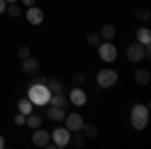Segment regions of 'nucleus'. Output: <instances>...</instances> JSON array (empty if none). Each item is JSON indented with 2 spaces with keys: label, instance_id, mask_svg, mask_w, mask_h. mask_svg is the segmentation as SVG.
I'll return each instance as SVG.
<instances>
[{
  "label": "nucleus",
  "instance_id": "obj_9",
  "mask_svg": "<svg viewBox=\"0 0 151 149\" xmlns=\"http://www.w3.org/2000/svg\"><path fill=\"white\" fill-rule=\"evenodd\" d=\"M83 117L79 113H70V115H67L65 117V125H67V129H69L70 133L73 131H81V127H83Z\"/></svg>",
  "mask_w": 151,
  "mask_h": 149
},
{
  "label": "nucleus",
  "instance_id": "obj_23",
  "mask_svg": "<svg viewBox=\"0 0 151 149\" xmlns=\"http://www.w3.org/2000/svg\"><path fill=\"white\" fill-rule=\"evenodd\" d=\"M6 12L10 14L12 18H16V16H20V6H16V2H12V4H6Z\"/></svg>",
  "mask_w": 151,
  "mask_h": 149
},
{
  "label": "nucleus",
  "instance_id": "obj_26",
  "mask_svg": "<svg viewBox=\"0 0 151 149\" xmlns=\"http://www.w3.org/2000/svg\"><path fill=\"white\" fill-rule=\"evenodd\" d=\"M28 57H30V48H28V46H20V48H18V58L24 60V58H28Z\"/></svg>",
  "mask_w": 151,
  "mask_h": 149
},
{
  "label": "nucleus",
  "instance_id": "obj_6",
  "mask_svg": "<svg viewBox=\"0 0 151 149\" xmlns=\"http://www.w3.org/2000/svg\"><path fill=\"white\" fill-rule=\"evenodd\" d=\"M69 137H70V131L67 127H57L52 133H50V139L57 147H67L69 145Z\"/></svg>",
  "mask_w": 151,
  "mask_h": 149
},
{
  "label": "nucleus",
  "instance_id": "obj_19",
  "mask_svg": "<svg viewBox=\"0 0 151 149\" xmlns=\"http://www.w3.org/2000/svg\"><path fill=\"white\" fill-rule=\"evenodd\" d=\"M81 129H83V133H85L87 139H97L99 137V129H97L95 125H85V123H83Z\"/></svg>",
  "mask_w": 151,
  "mask_h": 149
},
{
  "label": "nucleus",
  "instance_id": "obj_7",
  "mask_svg": "<svg viewBox=\"0 0 151 149\" xmlns=\"http://www.w3.org/2000/svg\"><path fill=\"white\" fill-rule=\"evenodd\" d=\"M69 103L75 105V107H83V105L87 103V93L83 91L81 87H73V91L69 93Z\"/></svg>",
  "mask_w": 151,
  "mask_h": 149
},
{
  "label": "nucleus",
  "instance_id": "obj_11",
  "mask_svg": "<svg viewBox=\"0 0 151 149\" xmlns=\"http://www.w3.org/2000/svg\"><path fill=\"white\" fill-rule=\"evenodd\" d=\"M22 71H24V75H38V73H40V63L32 57L24 58L22 60Z\"/></svg>",
  "mask_w": 151,
  "mask_h": 149
},
{
  "label": "nucleus",
  "instance_id": "obj_18",
  "mask_svg": "<svg viewBox=\"0 0 151 149\" xmlns=\"http://www.w3.org/2000/svg\"><path fill=\"white\" fill-rule=\"evenodd\" d=\"M26 125L30 127V129H38V127H42V117H38V115H26Z\"/></svg>",
  "mask_w": 151,
  "mask_h": 149
},
{
  "label": "nucleus",
  "instance_id": "obj_31",
  "mask_svg": "<svg viewBox=\"0 0 151 149\" xmlns=\"http://www.w3.org/2000/svg\"><path fill=\"white\" fill-rule=\"evenodd\" d=\"M12 2H18V0H6V4H12Z\"/></svg>",
  "mask_w": 151,
  "mask_h": 149
},
{
  "label": "nucleus",
  "instance_id": "obj_25",
  "mask_svg": "<svg viewBox=\"0 0 151 149\" xmlns=\"http://www.w3.org/2000/svg\"><path fill=\"white\" fill-rule=\"evenodd\" d=\"M85 79H87L85 73H77V75H73V85L75 87H83L85 85Z\"/></svg>",
  "mask_w": 151,
  "mask_h": 149
},
{
  "label": "nucleus",
  "instance_id": "obj_4",
  "mask_svg": "<svg viewBox=\"0 0 151 149\" xmlns=\"http://www.w3.org/2000/svg\"><path fill=\"white\" fill-rule=\"evenodd\" d=\"M119 79V75H117V71L113 69H103L97 73V85L101 87V89H109V87H113Z\"/></svg>",
  "mask_w": 151,
  "mask_h": 149
},
{
  "label": "nucleus",
  "instance_id": "obj_2",
  "mask_svg": "<svg viewBox=\"0 0 151 149\" xmlns=\"http://www.w3.org/2000/svg\"><path fill=\"white\" fill-rule=\"evenodd\" d=\"M147 123H149V105H141V103L135 105L131 109V125H133V129L141 131V129L147 127Z\"/></svg>",
  "mask_w": 151,
  "mask_h": 149
},
{
  "label": "nucleus",
  "instance_id": "obj_22",
  "mask_svg": "<svg viewBox=\"0 0 151 149\" xmlns=\"http://www.w3.org/2000/svg\"><path fill=\"white\" fill-rule=\"evenodd\" d=\"M135 18H137V20H141V22H149L151 12L147 10V8H139V10H135Z\"/></svg>",
  "mask_w": 151,
  "mask_h": 149
},
{
  "label": "nucleus",
  "instance_id": "obj_8",
  "mask_svg": "<svg viewBox=\"0 0 151 149\" xmlns=\"http://www.w3.org/2000/svg\"><path fill=\"white\" fill-rule=\"evenodd\" d=\"M26 20L32 24V26H38V24H42V20H45V12L40 10L38 6H30L28 10H26Z\"/></svg>",
  "mask_w": 151,
  "mask_h": 149
},
{
  "label": "nucleus",
  "instance_id": "obj_3",
  "mask_svg": "<svg viewBox=\"0 0 151 149\" xmlns=\"http://www.w3.org/2000/svg\"><path fill=\"white\" fill-rule=\"evenodd\" d=\"M151 57V50H149V45H141V42H133V45H129L127 48V58L131 63H139L143 58H149Z\"/></svg>",
  "mask_w": 151,
  "mask_h": 149
},
{
  "label": "nucleus",
  "instance_id": "obj_30",
  "mask_svg": "<svg viewBox=\"0 0 151 149\" xmlns=\"http://www.w3.org/2000/svg\"><path fill=\"white\" fill-rule=\"evenodd\" d=\"M4 145H6V143H4V137H2V135H0V149L4 147Z\"/></svg>",
  "mask_w": 151,
  "mask_h": 149
},
{
  "label": "nucleus",
  "instance_id": "obj_27",
  "mask_svg": "<svg viewBox=\"0 0 151 149\" xmlns=\"http://www.w3.org/2000/svg\"><path fill=\"white\" fill-rule=\"evenodd\" d=\"M14 123H16V125H24V123H26V115L16 113V117H14Z\"/></svg>",
  "mask_w": 151,
  "mask_h": 149
},
{
  "label": "nucleus",
  "instance_id": "obj_17",
  "mask_svg": "<svg viewBox=\"0 0 151 149\" xmlns=\"http://www.w3.org/2000/svg\"><path fill=\"white\" fill-rule=\"evenodd\" d=\"M48 105H57V107H67L69 105V99L65 97V93H60V95H50V99H48Z\"/></svg>",
  "mask_w": 151,
  "mask_h": 149
},
{
  "label": "nucleus",
  "instance_id": "obj_16",
  "mask_svg": "<svg viewBox=\"0 0 151 149\" xmlns=\"http://www.w3.org/2000/svg\"><path fill=\"white\" fill-rule=\"evenodd\" d=\"M133 79H135V83H139V85H147L149 79H151V75H149V71H147V69H139V71H135Z\"/></svg>",
  "mask_w": 151,
  "mask_h": 149
},
{
  "label": "nucleus",
  "instance_id": "obj_15",
  "mask_svg": "<svg viewBox=\"0 0 151 149\" xmlns=\"http://www.w3.org/2000/svg\"><path fill=\"white\" fill-rule=\"evenodd\" d=\"M47 87H48V91H50V95H60V93H65L63 83L57 81V79H47Z\"/></svg>",
  "mask_w": 151,
  "mask_h": 149
},
{
  "label": "nucleus",
  "instance_id": "obj_28",
  "mask_svg": "<svg viewBox=\"0 0 151 149\" xmlns=\"http://www.w3.org/2000/svg\"><path fill=\"white\" fill-rule=\"evenodd\" d=\"M6 12V0H0V14Z\"/></svg>",
  "mask_w": 151,
  "mask_h": 149
},
{
  "label": "nucleus",
  "instance_id": "obj_5",
  "mask_svg": "<svg viewBox=\"0 0 151 149\" xmlns=\"http://www.w3.org/2000/svg\"><path fill=\"white\" fill-rule=\"evenodd\" d=\"M97 50H99L101 60H105V63H113V60L117 58V48H115V45H113L111 40H103L101 45L97 46Z\"/></svg>",
  "mask_w": 151,
  "mask_h": 149
},
{
  "label": "nucleus",
  "instance_id": "obj_20",
  "mask_svg": "<svg viewBox=\"0 0 151 149\" xmlns=\"http://www.w3.org/2000/svg\"><path fill=\"white\" fill-rule=\"evenodd\" d=\"M75 135H70L69 137V145H73V147H83L85 145V135H79V131H73Z\"/></svg>",
  "mask_w": 151,
  "mask_h": 149
},
{
  "label": "nucleus",
  "instance_id": "obj_10",
  "mask_svg": "<svg viewBox=\"0 0 151 149\" xmlns=\"http://www.w3.org/2000/svg\"><path fill=\"white\" fill-rule=\"evenodd\" d=\"M35 133H32V143H35L36 147H45L48 141H50V133H48L47 129H32Z\"/></svg>",
  "mask_w": 151,
  "mask_h": 149
},
{
  "label": "nucleus",
  "instance_id": "obj_14",
  "mask_svg": "<svg viewBox=\"0 0 151 149\" xmlns=\"http://www.w3.org/2000/svg\"><path fill=\"white\" fill-rule=\"evenodd\" d=\"M137 42H141V45H145V46L151 42V30L147 28V26L137 28Z\"/></svg>",
  "mask_w": 151,
  "mask_h": 149
},
{
  "label": "nucleus",
  "instance_id": "obj_13",
  "mask_svg": "<svg viewBox=\"0 0 151 149\" xmlns=\"http://www.w3.org/2000/svg\"><path fill=\"white\" fill-rule=\"evenodd\" d=\"M99 36H101V40H113L115 38V26L113 24H103L101 30H99Z\"/></svg>",
  "mask_w": 151,
  "mask_h": 149
},
{
  "label": "nucleus",
  "instance_id": "obj_21",
  "mask_svg": "<svg viewBox=\"0 0 151 149\" xmlns=\"http://www.w3.org/2000/svg\"><path fill=\"white\" fill-rule=\"evenodd\" d=\"M32 107H35V105L30 103V99H22V101L18 103V113L30 115V113H32Z\"/></svg>",
  "mask_w": 151,
  "mask_h": 149
},
{
  "label": "nucleus",
  "instance_id": "obj_24",
  "mask_svg": "<svg viewBox=\"0 0 151 149\" xmlns=\"http://www.w3.org/2000/svg\"><path fill=\"white\" fill-rule=\"evenodd\" d=\"M87 42L91 46H99L103 40H101V36L97 35V32H89V35H87Z\"/></svg>",
  "mask_w": 151,
  "mask_h": 149
},
{
  "label": "nucleus",
  "instance_id": "obj_1",
  "mask_svg": "<svg viewBox=\"0 0 151 149\" xmlns=\"http://www.w3.org/2000/svg\"><path fill=\"white\" fill-rule=\"evenodd\" d=\"M28 99L32 105H48V99H50V91H48L47 83H32L28 85Z\"/></svg>",
  "mask_w": 151,
  "mask_h": 149
},
{
  "label": "nucleus",
  "instance_id": "obj_12",
  "mask_svg": "<svg viewBox=\"0 0 151 149\" xmlns=\"http://www.w3.org/2000/svg\"><path fill=\"white\" fill-rule=\"evenodd\" d=\"M47 117L50 119V121H65L67 113H65V109H63V107H57V105H48Z\"/></svg>",
  "mask_w": 151,
  "mask_h": 149
},
{
  "label": "nucleus",
  "instance_id": "obj_29",
  "mask_svg": "<svg viewBox=\"0 0 151 149\" xmlns=\"http://www.w3.org/2000/svg\"><path fill=\"white\" fill-rule=\"evenodd\" d=\"M22 4H24V6H32V4H35V0H22Z\"/></svg>",
  "mask_w": 151,
  "mask_h": 149
}]
</instances>
